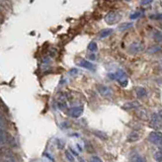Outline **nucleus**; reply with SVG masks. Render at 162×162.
<instances>
[{
  "label": "nucleus",
  "instance_id": "1",
  "mask_svg": "<svg viewBox=\"0 0 162 162\" xmlns=\"http://www.w3.org/2000/svg\"><path fill=\"white\" fill-rule=\"evenodd\" d=\"M108 78L112 79V80H118L123 87H126L128 84L127 75H126V73L124 72L123 70H120V69H118V70L114 73H110V74H108Z\"/></svg>",
  "mask_w": 162,
  "mask_h": 162
},
{
  "label": "nucleus",
  "instance_id": "2",
  "mask_svg": "<svg viewBox=\"0 0 162 162\" xmlns=\"http://www.w3.org/2000/svg\"><path fill=\"white\" fill-rule=\"evenodd\" d=\"M120 17H122L120 13L116 12V11H110V13H108V14L106 15L104 20H106V22L108 23V25H116V23L120 19Z\"/></svg>",
  "mask_w": 162,
  "mask_h": 162
},
{
  "label": "nucleus",
  "instance_id": "3",
  "mask_svg": "<svg viewBox=\"0 0 162 162\" xmlns=\"http://www.w3.org/2000/svg\"><path fill=\"white\" fill-rule=\"evenodd\" d=\"M148 140L154 145H161L162 144V133L160 132H152L148 137Z\"/></svg>",
  "mask_w": 162,
  "mask_h": 162
},
{
  "label": "nucleus",
  "instance_id": "4",
  "mask_svg": "<svg viewBox=\"0 0 162 162\" xmlns=\"http://www.w3.org/2000/svg\"><path fill=\"white\" fill-rule=\"evenodd\" d=\"M97 90L100 93V95L103 96V97H110L112 95V90L106 85H98Z\"/></svg>",
  "mask_w": 162,
  "mask_h": 162
},
{
  "label": "nucleus",
  "instance_id": "5",
  "mask_svg": "<svg viewBox=\"0 0 162 162\" xmlns=\"http://www.w3.org/2000/svg\"><path fill=\"white\" fill-rule=\"evenodd\" d=\"M77 65L80 67H83V68H85V69H88V70H91V71H93L94 69H95V66H94L92 63H90L89 61H87V60H84V59L79 60L78 62H77Z\"/></svg>",
  "mask_w": 162,
  "mask_h": 162
},
{
  "label": "nucleus",
  "instance_id": "6",
  "mask_svg": "<svg viewBox=\"0 0 162 162\" xmlns=\"http://www.w3.org/2000/svg\"><path fill=\"white\" fill-rule=\"evenodd\" d=\"M143 50V46H142L140 43H132L131 45H130L129 47V52L131 53V54H136V53H139L141 52V51Z\"/></svg>",
  "mask_w": 162,
  "mask_h": 162
},
{
  "label": "nucleus",
  "instance_id": "7",
  "mask_svg": "<svg viewBox=\"0 0 162 162\" xmlns=\"http://www.w3.org/2000/svg\"><path fill=\"white\" fill-rule=\"evenodd\" d=\"M70 116H72L73 118H79L81 114H83V108L81 106H75V108H72L69 112Z\"/></svg>",
  "mask_w": 162,
  "mask_h": 162
},
{
  "label": "nucleus",
  "instance_id": "8",
  "mask_svg": "<svg viewBox=\"0 0 162 162\" xmlns=\"http://www.w3.org/2000/svg\"><path fill=\"white\" fill-rule=\"evenodd\" d=\"M140 106H141V104H140L138 101H129V102H126V103L124 104L123 110H134V108H140Z\"/></svg>",
  "mask_w": 162,
  "mask_h": 162
},
{
  "label": "nucleus",
  "instance_id": "9",
  "mask_svg": "<svg viewBox=\"0 0 162 162\" xmlns=\"http://www.w3.org/2000/svg\"><path fill=\"white\" fill-rule=\"evenodd\" d=\"M140 139H141V134L139 132H132L127 138V140L129 142H137Z\"/></svg>",
  "mask_w": 162,
  "mask_h": 162
},
{
  "label": "nucleus",
  "instance_id": "10",
  "mask_svg": "<svg viewBox=\"0 0 162 162\" xmlns=\"http://www.w3.org/2000/svg\"><path fill=\"white\" fill-rule=\"evenodd\" d=\"M135 91H136V94H137L138 97H144V96H146V94H147L145 88L141 87V86H139V87L136 88Z\"/></svg>",
  "mask_w": 162,
  "mask_h": 162
},
{
  "label": "nucleus",
  "instance_id": "11",
  "mask_svg": "<svg viewBox=\"0 0 162 162\" xmlns=\"http://www.w3.org/2000/svg\"><path fill=\"white\" fill-rule=\"evenodd\" d=\"M112 33V29H106L99 33V37L100 39H104V37H108V35H110Z\"/></svg>",
  "mask_w": 162,
  "mask_h": 162
},
{
  "label": "nucleus",
  "instance_id": "12",
  "mask_svg": "<svg viewBox=\"0 0 162 162\" xmlns=\"http://www.w3.org/2000/svg\"><path fill=\"white\" fill-rule=\"evenodd\" d=\"M144 15V12L143 11H141V10H137L136 12H134V13H132L131 14V16H130V18L131 19H138V18H140L141 16H143Z\"/></svg>",
  "mask_w": 162,
  "mask_h": 162
},
{
  "label": "nucleus",
  "instance_id": "13",
  "mask_svg": "<svg viewBox=\"0 0 162 162\" xmlns=\"http://www.w3.org/2000/svg\"><path fill=\"white\" fill-rule=\"evenodd\" d=\"M133 23L132 22H124L118 27V31H126V29H129L132 27Z\"/></svg>",
  "mask_w": 162,
  "mask_h": 162
},
{
  "label": "nucleus",
  "instance_id": "14",
  "mask_svg": "<svg viewBox=\"0 0 162 162\" xmlns=\"http://www.w3.org/2000/svg\"><path fill=\"white\" fill-rule=\"evenodd\" d=\"M58 106H59V108H62V110L67 108V102H66V100L64 99V97H60V99L58 100Z\"/></svg>",
  "mask_w": 162,
  "mask_h": 162
},
{
  "label": "nucleus",
  "instance_id": "15",
  "mask_svg": "<svg viewBox=\"0 0 162 162\" xmlns=\"http://www.w3.org/2000/svg\"><path fill=\"white\" fill-rule=\"evenodd\" d=\"M88 50L91 53H94L97 51V45H96L95 42H91L89 45H88Z\"/></svg>",
  "mask_w": 162,
  "mask_h": 162
},
{
  "label": "nucleus",
  "instance_id": "16",
  "mask_svg": "<svg viewBox=\"0 0 162 162\" xmlns=\"http://www.w3.org/2000/svg\"><path fill=\"white\" fill-rule=\"evenodd\" d=\"M153 37H154V39H155L156 42L162 43V33H160V31H157V33H155L153 35Z\"/></svg>",
  "mask_w": 162,
  "mask_h": 162
},
{
  "label": "nucleus",
  "instance_id": "17",
  "mask_svg": "<svg viewBox=\"0 0 162 162\" xmlns=\"http://www.w3.org/2000/svg\"><path fill=\"white\" fill-rule=\"evenodd\" d=\"M65 156H66V158L68 159V161H70V162H74L75 161V159H74V156L72 155V152H70V151H65Z\"/></svg>",
  "mask_w": 162,
  "mask_h": 162
},
{
  "label": "nucleus",
  "instance_id": "18",
  "mask_svg": "<svg viewBox=\"0 0 162 162\" xmlns=\"http://www.w3.org/2000/svg\"><path fill=\"white\" fill-rule=\"evenodd\" d=\"M154 159L157 162H162V151H158L154 154Z\"/></svg>",
  "mask_w": 162,
  "mask_h": 162
},
{
  "label": "nucleus",
  "instance_id": "19",
  "mask_svg": "<svg viewBox=\"0 0 162 162\" xmlns=\"http://www.w3.org/2000/svg\"><path fill=\"white\" fill-rule=\"evenodd\" d=\"M139 116H140V118H141L142 120H148V118H149V116H148L147 110H142V114H139Z\"/></svg>",
  "mask_w": 162,
  "mask_h": 162
},
{
  "label": "nucleus",
  "instance_id": "20",
  "mask_svg": "<svg viewBox=\"0 0 162 162\" xmlns=\"http://www.w3.org/2000/svg\"><path fill=\"white\" fill-rule=\"evenodd\" d=\"M153 2V0H141V5L142 6H148Z\"/></svg>",
  "mask_w": 162,
  "mask_h": 162
},
{
  "label": "nucleus",
  "instance_id": "21",
  "mask_svg": "<svg viewBox=\"0 0 162 162\" xmlns=\"http://www.w3.org/2000/svg\"><path fill=\"white\" fill-rule=\"evenodd\" d=\"M150 18L160 20V19H162V13H159V14H153V15H151V16H150Z\"/></svg>",
  "mask_w": 162,
  "mask_h": 162
},
{
  "label": "nucleus",
  "instance_id": "22",
  "mask_svg": "<svg viewBox=\"0 0 162 162\" xmlns=\"http://www.w3.org/2000/svg\"><path fill=\"white\" fill-rule=\"evenodd\" d=\"M5 144V133L4 130L1 129V145H4Z\"/></svg>",
  "mask_w": 162,
  "mask_h": 162
},
{
  "label": "nucleus",
  "instance_id": "23",
  "mask_svg": "<svg viewBox=\"0 0 162 162\" xmlns=\"http://www.w3.org/2000/svg\"><path fill=\"white\" fill-rule=\"evenodd\" d=\"M135 162H147V161H146L145 158L142 157V156H137L135 159Z\"/></svg>",
  "mask_w": 162,
  "mask_h": 162
},
{
  "label": "nucleus",
  "instance_id": "24",
  "mask_svg": "<svg viewBox=\"0 0 162 162\" xmlns=\"http://www.w3.org/2000/svg\"><path fill=\"white\" fill-rule=\"evenodd\" d=\"M160 50V47L159 46H157V47H154V48H151V49H149V53H156L157 51H159Z\"/></svg>",
  "mask_w": 162,
  "mask_h": 162
},
{
  "label": "nucleus",
  "instance_id": "25",
  "mask_svg": "<svg viewBox=\"0 0 162 162\" xmlns=\"http://www.w3.org/2000/svg\"><path fill=\"white\" fill-rule=\"evenodd\" d=\"M91 162H102V160L99 157H97V156H92Z\"/></svg>",
  "mask_w": 162,
  "mask_h": 162
},
{
  "label": "nucleus",
  "instance_id": "26",
  "mask_svg": "<svg viewBox=\"0 0 162 162\" xmlns=\"http://www.w3.org/2000/svg\"><path fill=\"white\" fill-rule=\"evenodd\" d=\"M77 72H78V70H77V69H71L70 74H76Z\"/></svg>",
  "mask_w": 162,
  "mask_h": 162
},
{
  "label": "nucleus",
  "instance_id": "27",
  "mask_svg": "<svg viewBox=\"0 0 162 162\" xmlns=\"http://www.w3.org/2000/svg\"><path fill=\"white\" fill-rule=\"evenodd\" d=\"M89 58H90V60H95V56H94L93 54H90L89 55Z\"/></svg>",
  "mask_w": 162,
  "mask_h": 162
},
{
  "label": "nucleus",
  "instance_id": "28",
  "mask_svg": "<svg viewBox=\"0 0 162 162\" xmlns=\"http://www.w3.org/2000/svg\"><path fill=\"white\" fill-rule=\"evenodd\" d=\"M79 162H85L83 158H79Z\"/></svg>",
  "mask_w": 162,
  "mask_h": 162
},
{
  "label": "nucleus",
  "instance_id": "29",
  "mask_svg": "<svg viewBox=\"0 0 162 162\" xmlns=\"http://www.w3.org/2000/svg\"><path fill=\"white\" fill-rule=\"evenodd\" d=\"M159 147H160V150L162 151V144H161V145H159Z\"/></svg>",
  "mask_w": 162,
  "mask_h": 162
},
{
  "label": "nucleus",
  "instance_id": "30",
  "mask_svg": "<svg viewBox=\"0 0 162 162\" xmlns=\"http://www.w3.org/2000/svg\"><path fill=\"white\" fill-rule=\"evenodd\" d=\"M161 27H162V23H161Z\"/></svg>",
  "mask_w": 162,
  "mask_h": 162
},
{
  "label": "nucleus",
  "instance_id": "31",
  "mask_svg": "<svg viewBox=\"0 0 162 162\" xmlns=\"http://www.w3.org/2000/svg\"><path fill=\"white\" fill-rule=\"evenodd\" d=\"M126 1H128V0H126Z\"/></svg>",
  "mask_w": 162,
  "mask_h": 162
}]
</instances>
